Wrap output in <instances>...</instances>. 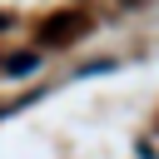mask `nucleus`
<instances>
[{
  "label": "nucleus",
  "mask_w": 159,
  "mask_h": 159,
  "mask_svg": "<svg viewBox=\"0 0 159 159\" xmlns=\"http://www.w3.org/2000/svg\"><path fill=\"white\" fill-rule=\"evenodd\" d=\"M40 70V55L35 50H20L15 60H5V75H35Z\"/></svg>",
  "instance_id": "1"
}]
</instances>
